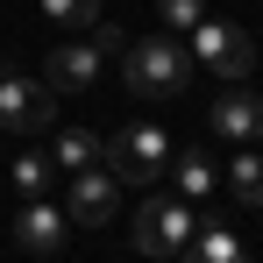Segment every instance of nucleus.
I'll use <instances>...</instances> for the list:
<instances>
[{"label": "nucleus", "mask_w": 263, "mask_h": 263, "mask_svg": "<svg viewBox=\"0 0 263 263\" xmlns=\"http://www.w3.org/2000/svg\"><path fill=\"white\" fill-rule=\"evenodd\" d=\"M57 121V92L43 79H0V128L7 135H36Z\"/></svg>", "instance_id": "nucleus-6"}, {"label": "nucleus", "mask_w": 263, "mask_h": 263, "mask_svg": "<svg viewBox=\"0 0 263 263\" xmlns=\"http://www.w3.org/2000/svg\"><path fill=\"white\" fill-rule=\"evenodd\" d=\"M192 228H199V206L192 199H142L135 220H128L135 256H149V263H178L192 249Z\"/></svg>", "instance_id": "nucleus-2"}, {"label": "nucleus", "mask_w": 263, "mask_h": 263, "mask_svg": "<svg viewBox=\"0 0 263 263\" xmlns=\"http://www.w3.org/2000/svg\"><path fill=\"white\" fill-rule=\"evenodd\" d=\"M185 256H192V263H235V256H242V242H235V220L199 206V228H192V249H185Z\"/></svg>", "instance_id": "nucleus-10"}, {"label": "nucleus", "mask_w": 263, "mask_h": 263, "mask_svg": "<svg viewBox=\"0 0 263 263\" xmlns=\"http://www.w3.org/2000/svg\"><path fill=\"white\" fill-rule=\"evenodd\" d=\"M157 14H164V29H171V36H185V29L206 14V0H157Z\"/></svg>", "instance_id": "nucleus-16"}, {"label": "nucleus", "mask_w": 263, "mask_h": 263, "mask_svg": "<svg viewBox=\"0 0 263 263\" xmlns=\"http://www.w3.org/2000/svg\"><path fill=\"white\" fill-rule=\"evenodd\" d=\"M121 79H128L135 100H178L185 79H192V50L178 43L171 29L164 36H142V43L121 50Z\"/></svg>", "instance_id": "nucleus-1"}, {"label": "nucleus", "mask_w": 263, "mask_h": 263, "mask_svg": "<svg viewBox=\"0 0 263 263\" xmlns=\"http://www.w3.org/2000/svg\"><path fill=\"white\" fill-rule=\"evenodd\" d=\"M71 178V199H64V214L79 220V228H107V220L121 214V178L107 171V164H86V171H64Z\"/></svg>", "instance_id": "nucleus-5"}, {"label": "nucleus", "mask_w": 263, "mask_h": 263, "mask_svg": "<svg viewBox=\"0 0 263 263\" xmlns=\"http://www.w3.org/2000/svg\"><path fill=\"white\" fill-rule=\"evenodd\" d=\"M64 242H71V214L50 206L43 192H36V199L14 214V249H22V256H57Z\"/></svg>", "instance_id": "nucleus-7"}, {"label": "nucleus", "mask_w": 263, "mask_h": 263, "mask_svg": "<svg viewBox=\"0 0 263 263\" xmlns=\"http://www.w3.org/2000/svg\"><path fill=\"white\" fill-rule=\"evenodd\" d=\"M100 50L92 43H50V64H43V86L50 92H92V79H100Z\"/></svg>", "instance_id": "nucleus-9"}, {"label": "nucleus", "mask_w": 263, "mask_h": 263, "mask_svg": "<svg viewBox=\"0 0 263 263\" xmlns=\"http://www.w3.org/2000/svg\"><path fill=\"white\" fill-rule=\"evenodd\" d=\"M43 22L50 29H92L100 22V0H43Z\"/></svg>", "instance_id": "nucleus-15"}, {"label": "nucleus", "mask_w": 263, "mask_h": 263, "mask_svg": "<svg viewBox=\"0 0 263 263\" xmlns=\"http://www.w3.org/2000/svg\"><path fill=\"white\" fill-rule=\"evenodd\" d=\"M57 171H86V164H100V135L92 128H57Z\"/></svg>", "instance_id": "nucleus-13"}, {"label": "nucleus", "mask_w": 263, "mask_h": 263, "mask_svg": "<svg viewBox=\"0 0 263 263\" xmlns=\"http://www.w3.org/2000/svg\"><path fill=\"white\" fill-rule=\"evenodd\" d=\"M50 178H57V157H50V149H22V157H14V185H22V199L50 192Z\"/></svg>", "instance_id": "nucleus-14"}, {"label": "nucleus", "mask_w": 263, "mask_h": 263, "mask_svg": "<svg viewBox=\"0 0 263 263\" xmlns=\"http://www.w3.org/2000/svg\"><path fill=\"white\" fill-rule=\"evenodd\" d=\"M100 164L121 178V185H157V178L171 171V135L157 128V121H135V128L100 142Z\"/></svg>", "instance_id": "nucleus-3"}, {"label": "nucleus", "mask_w": 263, "mask_h": 263, "mask_svg": "<svg viewBox=\"0 0 263 263\" xmlns=\"http://www.w3.org/2000/svg\"><path fill=\"white\" fill-rule=\"evenodd\" d=\"M92 50H100V57H121V50H128V36H121L114 22H92Z\"/></svg>", "instance_id": "nucleus-17"}, {"label": "nucleus", "mask_w": 263, "mask_h": 263, "mask_svg": "<svg viewBox=\"0 0 263 263\" xmlns=\"http://www.w3.org/2000/svg\"><path fill=\"white\" fill-rule=\"evenodd\" d=\"M185 43H192V57H199L214 79H249V71H256V43H249L235 22H214V14H199V22L185 29Z\"/></svg>", "instance_id": "nucleus-4"}, {"label": "nucleus", "mask_w": 263, "mask_h": 263, "mask_svg": "<svg viewBox=\"0 0 263 263\" xmlns=\"http://www.w3.org/2000/svg\"><path fill=\"white\" fill-rule=\"evenodd\" d=\"M228 192L242 206H263V157H256V142H242V157L228 164Z\"/></svg>", "instance_id": "nucleus-12"}, {"label": "nucleus", "mask_w": 263, "mask_h": 263, "mask_svg": "<svg viewBox=\"0 0 263 263\" xmlns=\"http://www.w3.org/2000/svg\"><path fill=\"white\" fill-rule=\"evenodd\" d=\"M206 121L220 142H263V100L249 92V79H228V92L206 107Z\"/></svg>", "instance_id": "nucleus-8"}, {"label": "nucleus", "mask_w": 263, "mask_h": 263, "mask_svg": "<svg viewBox=\"0 0 263 263\" xmlns=\"http://www.w3.org/2000/svg\"><path fill=\"white\" fill-rule=\"evenodd\" d=\"M171 185H178V199L206 206V199H214V185H220V171L206 164V149H171Z\"/></svg>", "instance_id": "nucleus-11"}]
</instances>
